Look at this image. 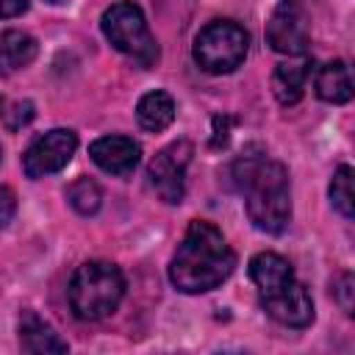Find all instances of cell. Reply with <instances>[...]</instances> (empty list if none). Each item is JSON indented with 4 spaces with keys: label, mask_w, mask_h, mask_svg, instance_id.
Listing matches in <instances>:
<instances>
[{
    "label": "cell",
    "mask_w": 355,
    "mask_h": 355,
    "mask_svg": "<svg viewBox=\"0 0 355 355\" xmlns=\"http://www.w3.org/2000/svg\"><path fill=\"white\" fill-rule=\"evenodd\" d=\"M236 269V252L222 230L205 219H191L169 263V280L183 294H202L222 286Z\"/></svg>",
    "instance_id": "obj_1"
},
{
    "label": "cell",
    "mask_w": 355,
    "mask_h": 355,
    "mask_svg": "<svg viewBox=\"0 0 355 355\" xmlns=\"http://www.w3.org/2000/svg\"><path fill=\"white\" fill-rule=\"evenodd\" d=\"M236 183L244 191L247 216L261 233H283L291 219V180L280 161L263 155H241L236 161Z\"/></svg>",
    "instance_id": "obj_2"
},
{
    "label": "cell",
    "mask_w": 355,
    "mask_h": 355,
    "mask_svg": "<svg viewBox=\"0 0 355 355\" xmlns=\"http://www.w3.org/2000/svg\"><path fill=\"white\" fill-rule=\"evenodd\" d=\"M250 280L258 288L261 308L286 327H308L313 322V300L297 280L291 263L277 252L250 258Z\"/></svg>",
    "instance_id": "obj_3"
},
{
    "label": "cell",
    "mask_w": 355,
    "mask_h": 355,
    "mask_svg": "<svg viewBox=\"0 0 355 355\" xmlns=\"http://www.w3.org/2000/svg\"><path fill=\"white\" fill-rule=\"evenodd\" d=\"M69 308L83 322H97L114 313L125 297V275L111 261H86L69 280Z\"/></svg>",
    "instance_id": "obj_4"
},
{
    "label": "cell",
    "mask_w": 355,
    "mask_h": 355,
    "mask_svg": "<svg viewBox=\"0 0 355 355\" xmlns=\"http://www.w3.org/2000/svg\"><path fill=\"white\" fill-rule=\"evenodd\" d=\"M100 28H103V36L111 42V47L133 58L139 67L147 69L158 61V44L147 28L144 11L136 3L119 0L108 6L100 17Z\"/></svg>",
    "instance_id": "obj_5"
},
{
    "label": "cell",
    "mask_w": 355,
    "mask_h": 355,
    "mask_svg": "<svg viewBox=\"0 0 355 355\" xmlns=\"http://www.w3.org/2000/svg\"><path fill=\"white\" fill-rule=\"evenodd\" d=\"M250 47L247 31L233 19H214L208 22L197 36L191 55L197 67L208 75H227L236 67H241Z\"/></svg>",
    "instance_id": "obj_6"
},
{
    "label": "cell",
    "mask_w": 355,
    "mask_h": 355,
    "mask_svg": "<svg viewBox=\"0 0 355 355\" xmlns=\"http://www.w3.org/2000/svg\"><path fill=\"white\" fill-rule=\"evenodd\" d=\"M266 42L275 53L302 55L311 42V17L302 0H280L266 22Z\"/></svg>",
    "instance_id": "obj_7"
},
{
    "label": "cell",
    "mask_w": 355,
    "mask_h": 355,
    "mask_svg": "<svg viewBox=\"0 0 355 355\" xmlns=\"http://www.w3.org/2000/svg\"><path fill=\"white\" fill-rule=\"evenodd\" d=\"M191 155H194L191 141L178 139V141L166 144L164 150H158V155L150 161V166H147L150 186L155 189V194L164 202L175 205V202L183 200V194H186V169H189Z\"/></svg>",
    "instance_id": "obj_8"
},
{
    "label": "cell",
    "mask_w": 355,
    "mask_h": 355,
    "mask_svg": "<svg viewBox=\"0 0 355 355\" xmlns=\"http://www.w3.org/2000/svg\"><path fill=\"white\" fill-rule=\"evenodd\" d=\"M78 150V136L69 128H53L31 141V147L22 155V169L28 178H44L53 172H61Z\"/></svg>",
    "instance_id": "obj_9"
},
{
    "label": "cell",
    "mask_w": 355,
    "mask_h": 355,
    "mask_svg": "<svg viewBox=\"0 0 355 355\" xmlns=\"http://www.w3.org/2000/svg\"><path fill=\"white\" fill-rule=\"evenodd\" d=\"M89 155L103 172L125 178L139 166L141 147L130 136H100L89 144Z\"/></svg>",
    "instance_id": "obj_10"
},
{
    "label": "cell",
    "mask_w": 355,
    "mask_h": 355,
    "mask_svg": "<svg viewBox=\"0 0 355 355\" xmlns=\"http://www.w3.org/2000/svg\"><path fill=\"white\" fill-rule=\"evenodd\" d=\"M311 75V61L308 58H291L275 67L272 72V92L280 105H294L305 94V83Z\"/></svg>",
    "instance_id": "obj_11"
},
{
    "label": "cell",
    "mask_w": 355,
    "mask_h": 355,
    "mask_svg": "<svg viewBox=\"0 0 355 355\" xmlns=\"http://www.w3.org/2000/svg\"><path fill=\"white\" fill-rule=\"evenodd\" d=\"M19 347L25 352H67V341L33 311H25L19 319Z\"/></svg>",
    "instance_id": "obj_12"
},
{
    "label": "cell",
    "mask_w": 355,
    "mask_h": 355,
    "mask_svg": "<svg viewBox=\"0 0 355 355\" xmlns=\"http://www.w3.org/2000/svg\"><path fill=\"white\" fill-rule=\"evenodd\" d=\"M313 86H316V94H319L324 103H336V105L349 103V100H352V92H355V89H352L349 67H347V61H341V58L322 64L319 72H316Z\"/></svg>",
    "instance_id": "obj_13"
},
{
    "label": "cell",
    "mask_w": 355,
    "mask_h": 355,
    "mask_svg": "<svg viewBox=\"0 0 355 355\" xmlns=\"http://www.w3.org/2000/svg\"><path fill=\"white\" fill-rule=\"evenodd\" d=\"M39 53V42L25 31H3L0 33V72H17L28 67Z\"/></svg>",
    "instance_id": "obj_14"
},
{
    "label": "cell",
    "mask_w": 355,
    "mask_h": 355,
    "mask_svg": "<svg viewBox=\"0 0 355 355\" xmlns=\"http://www.w3.org/2000/svg\"><path fill=\"white\" fill-rule=\"evenodd\" d=\"M136 119H139V125H141L144 130L161 133V130H166V128L172 125V119H175V100H172L166 92H161V89L147 92V94H141V100L136 103Z\"/></svg>",
    "instance_id": "obj_15"
},
{
    "label": "cell",
    "mask_w": 355,
    "mask_h": 355,
    "mask_svg": "<svg viewBox=\"0 0 355 355\" xmlns=\"http://www.w3.org/2000/svg\"><path fill=\"white\" fill-rule=\"evenodd\" d=\"M330 202L333 208L344 216V219H352L355 216V191H352V166L341 164L336 172H333V180H330Z\"/></svg>",
    "instance_id": "obj_16"
},
{
    "label": "cell",
    "mask_w": 355,
    "mask_h": 355,
    "mask_svg": "<svg viewBox=\"0 0 355 355\" xmlns=\"http://www.w3.org/2000/svg\"><path fill=\"white\" fill-rule=\"evenodd\" d=\"M67 200L69 205L80 214V216H92L100 211V200H103V191L100 186L92 180V178H78L67 186Z\"/></svg>",
    "instance_id": "obj_17"
},
{
    "label": "cell",
    "mask_w": 355,
    "mask_h": 355,
    "mask_svg": "<svg viewBox=\"0 0 355 355\" xmlns=\"http://www.w3.org/2000/svg\"><path fill=\"white\" fill-rule=\"evenodd\" d=\"M333 291H336V300H338L341 311L352 316V308H355V302H352V294H355V277H352L349 272H344V275L338 277V283L333 286Z\"/></svg>",
    "instance_id": "obj_18"
},
{
    "label": "cell",
    "mask_w": 355,
    "mask_h": 355,
    "mask_svg": "<svg viewBox=\"0 0 355 355\" xmlns=\"http://www.w3.org/2000/svg\"><path fill=\"white\" fill-rule=\"evenodd\" d=\"M14 214H17V194L11 186L0 183V230L14 219Z\"/></svg>",
    "instance_id": "obj_19"
},
{
    "label": "cell",
    "mask_w": 355,
    "mask_h": 355,
    "mask_svg": "<svg viewBox=\"0 0 355 355\" xmlns=\"http://www.w3.org/2000/svg\"><path fill=\"white\" fill-rule=\"evenodd\" d=\"M28 11V0H0V19H11Z\"/></svg>",
    "instance_id": "obj_20"
},
{
    "label": "cell",
    "mask_w": 355,
    "mask_h": 355,
    "mask_svg": "<svg viewBox=\"0 0 355 355\" xmlns=\"http://www.w3.org/2000/svg\"><path fill=\"white\" fill-rule=\"evenodd\" d=\"M0 161H3V147H0Z\"/></svg>",
    "instance_id": "obj_21"
},
{
    "label": "cell",
    "mask_w": 355,
    "mask_h": 355,
    "mask_svg": "<svg viewBox=\"0 0 355 355\" xmlns=\"http://www.w3.org/2000/svg\"><path fill=\"white\" fill-rule=\"evenodd\" d=\"M0 114H3V100H0Z\"/></svg>",
    "instance_id": "obj_22"
},
{
    "label": "cell",
    "mask_w": 355,
    "mask_h": 355,
    "mask_svg": "<svg viewBox=\"0 0 355 355\" xmlns=\"http://www.w3.org/2000/svg\"><path fill=\"white\" fill-rule=\"evenodd\" d=\"M47 3H58V0H47Z\"/></svg>",
    "instance_id": "obj_23"
}]
</instances>
